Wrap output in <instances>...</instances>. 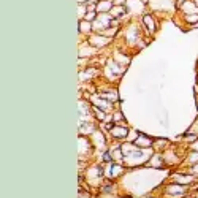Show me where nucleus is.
I'll return each mask as SVG.
<instances>
[{
    "instance_id": "f257e3e1",
    "label": "nucleus",
    "mask_w": 198,
    "mask_h": 198,
    "mask_svg": "<svg viewBox=\"0 0 198 198\" xmlns=\"http://www.w3.org/2000/svg\"><path fill=\"white\" fill-rule=\"evenodd\" d=\"M111 133L114 135V136H120V138H124L127 135V129H116V127H113L111 129Z\"/></svg>"
},
{
    "instance_id": "20e7f679",
    "label": "nucleus",
    "mask_w": 198,
    "mask_h": 198,
    "mask_svg": "<svg viewBox=\"0 0 198 198\" xmlns=\"http://www.w3.org/2000/svg\"><path fill=\"white\" fill-rule=\"evenodd\" d=\"M144 21L147 22V27H149V30L152 32V30H154V26H152V22H151V19H149V16H144Z\"/></svg>"
},
{
    "instance_id": "39448f33",
    "label": "nucleus",
    "mask_w": 198,
    "mask_h": 198,
    "mask_svg": "<svg viewBox=\"0 0 198 198\" xmlns=\"http://www.w3.org/2000/svg\"><path fill=\"white\" fill-rule=\"evenodd\" d=\"M187 21H189V22H195V21H198V14H196V16H187Z\"/></svg>"
},
{
    "instance_id": "423d86ee",
    "label": "nucleus",
    "mask_w": 198,
    "mask_h": 198,
    "mask_svg": "<svg viewBox=\"0 0 198 198\" xmlns=\"http://www.w3.org/2000/svg\"><path fill=\"white\" fill-rule=\"evenodd\" d=\"M103 160H106V162H111V155H109L108 152H105V154H103Z\"/></svg>"
},
{
    "instance_id": "7ed1b4c3",
    "label": "nucleus",
    "mask_w": 198,
    "mask_h": 198,
    "mask_svg": "<svg viewBox=\"0 0 198 198\" xmlns=\"http://www.w3.org/2000/svg\"><path fill=\"white\" fill-rule=\"evenodd\" d=\"M120 173H122V168L120 166H113V170H111V175H113V178H116V175H120Z\"/></svg>"
},
{
    "instance_id": "f03ea898",
    "label": "nucleus",
    "mask_w": 198,
    "mask_h": 198,
    "mask_svg": "<svg viewBox=\"0 0 198 198\" xmlns=\"http://www.w3.org/2000/svg\"><path fill=\"white\" fill-rule=\"evenodd\" d=\"M111 11H113V16H120V14L125 13V8H124V7H117V8H116V7H114Z\"/></svg>"
}]
</instances>
